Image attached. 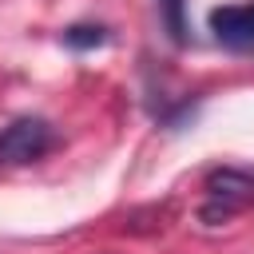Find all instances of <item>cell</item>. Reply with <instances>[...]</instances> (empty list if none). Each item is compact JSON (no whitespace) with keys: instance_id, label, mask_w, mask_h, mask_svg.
Instances as JSON below:
<instances>
[{"instance_id":"3","label":"cell","mask_w":254,"mask_h":254,"mask_svg":"<svg viewBox=\"0 0 254 254\" xmlns=\"http://www.w3.org/2000/svg\"><path fill=\"white\" fill-rule=\"evenodd\" d=\"M206 28H210L214 44H222L226 52H234V56H254V0L210 8Z\"/></svg>"},{"instance_id":"5","label":"cell","mask_w":254,"mask_h":254,"mask_svg":"<svg viewBox=\"0 0 254 254\" xmlns=\"http://www.w3.org/2000/svg\"><path fill=\"white\" fill-rule=\"evenodd\" d=\"M159 4V20H163V28H167V36H171V44H187V16H183V8H187V0H155Z\"/></svg>"},{"instance_id":"4","label":"cell","mask_w":254,"mask_h":254,"mask_svg":"<svg viewBox=\"0 0 254 254\" xmlns=\"http://www.w3.org/2000/svg\"><path fill=\"white\" fill-rule=\"evenodd\" d=\"M60 44L71 48V52H95V48L111 44V32L103 24H67L60 32Z\"/></svg>"},{"instance_id":"1","label":"cell","mask_w":254,"mask_h":254,"mask_svg":"<svg viewBox=\"0 0 254 254\" xmlns=\"http://www.w3.org/2000/svg\"><path fill=\"white\" fill-rule=\"evenodd\" d=\"M206 202L198 210V218L206 226H222L234 214H242L246 206H254V171L246 167H214L202 183Z\"/></svg>"},{"instance_id":"2","label":"cell","mask_w":254,"mask_h":254,"mask_svg":"<svg viewBox=\"0 0 254 254\" xmlns=\"http://www.w3.org/2000/svg\"><path fill=\"white\" fill-rule=\"evenodd\" d=\"M56 147V127L40 115H20L0 127V167H28Z\"/></svg>"}]
</instances>
